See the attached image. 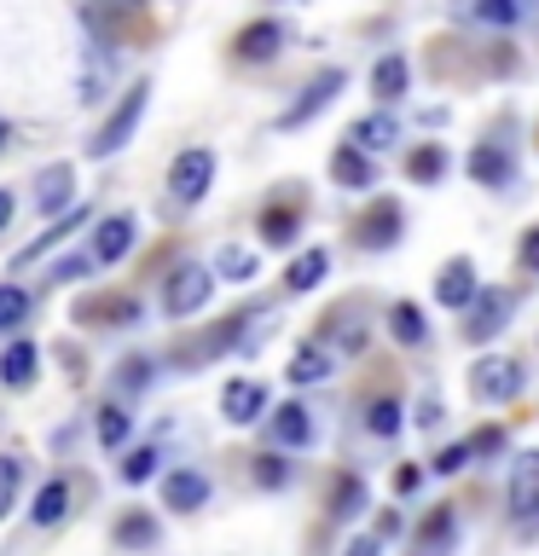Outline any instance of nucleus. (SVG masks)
<instances>
[{"instance_id": "obj_1", "label": "nucleus", "mask_w": 539, "mask_h": 556, "mask_svg": "<svg viewBox=\"0 0 539 556\" xmlns=\"http://www.w3.org/2000/svg\"><path fill=\"white\" fill-rule=\"evenodd\" d=\"M146 104H151V81H139V87H128V93H122V104L111 116H104V128L87 139V151L93 156H116L122 146H128L134 139V128H139V116H146Z\"/></svg>"}, {"instance_id": "obj_2", "label": "nucleus", "mask_w": 539, "mask_h": 556, "mask_svg": "<svg viewBox=\"0 0 539 556\" xmlns=\"http://www.w3.org/2000/svg\"><path fill=\"white\" fill-rule=\"evenodd\" d=\"M209 186H215V151H203V146H191L174 156V168H168V191H174V203H203L209 198Z\"/></svg>"}, {"instance_id": "obj_3", "label": "nucleus", "mask_w": 539, "mask_h": 556, "mask_svg": "<svg viewBox=\"0 0 539 556\" xmlns=\"http://www.w3.org/2000/svg\"><path fill=\"white\" fill-rule=\"evenodd\" d=\"M209 295H215V273L209 267H174L168 273V290H163V307H168V319H191L198 307H209Z\"/></svg>"}, {"instance_id": "obj_4", "label": "nucleus", "mask_w": 539, "mask_h": 556, "mask_svg": "<svg viewBox=\"0 0 539 556\" xmlns=\"http://www.w3.org/2000/svg\"><path fill=\"white\" fill-rule=\"evenodd\" d=\"M469 394L481 406H504V400L522 394V365L516 359H476L469 365Z\"/></svg>"}, {"instance_id": "obj_5", "label": "nucleus", "mask_w": 539, "mask_h": 556, "mask_svg": "<svg viewBox=\"0 0 539 556\" xmlns=\"http://www.w3.org/2000/svg\"><path fill=\"white\" fill-rule=\"evenodd\" d=\"M134 238H139L134 215H104L93 226V261H99V267H116V261L134 250Z\"/></svg>"}, {"instance_id": "obj_6", "label": "nucleus", "mask_w": 539, "mask_h": 556, "mask_svg": "<svg viewBox=\"0 0 539 556\" xmlns=\"http://www.w3.org/2000/svg\"><path fill=\"white\" fill-rule=\"evenodd\" d=\"M504 319H511V295H504V290H476L464 337L469 342H487V337H499V330H504Z\"/></svg>"}, {"instance_id": "obj_7", "label": "nucleus", "mask_w": 539, "mask_h": 556, "mask_svg": "<svg viewBox=\"0 0 539 556\" xmlns=\"http://www.w3.org/2000/svg\"><path fill=\"white\" fill-rule=\"evenodd\" d=\"M342 87H348V76H342V70H325V76L313 81V87H308V93H302V99L290 104L285 116H278V128H302V122H313V116H319V111H325L330 99L342 93Z\"/></svg>"}, {"instance_id": "obj_8", "label": "nucleus", "mask_w": 539, "mask_h": 556, "mask_svg": "<svg viewBox=\"0 0 539 556\" xmlns=\"http://www.w3.org/2000/svg\"><path fill=\"white\" fill-rule=\"evenodd\" d=\"M435 295H441V307H469L476 302V267H469V255H452L441 273H435Z\"/></svg>"}, {"instance_id": "obj_9", "label": "nucleus", "mask_w": 539, "mask_h": 556, "mask_svg": "<svg viewBox=\"0 0 539 556\" xmlns=\"http://www.w3.org/2000/svg\"><path fill=\"white\" fill-rule=\"evenodd\" d=\"M70 191H76V174H70V163H52L41 180H35V208L41 215H70Z\"/></svg>"}, {"instance_id": "obj_10", "label": "nucleus", "mask_w": 539, "mask_h": 556, "mask_svg": "<svg viewBox=\"0 0 539 556\" xmlns=\"http://www.w3.org/2000/svg\"><path fill=\"white\" fill-rule=\"evenodd\" d=\"M278 47H285V29H278L273 17H261V24H243L238 41H233V52H238L243 64H267Z\"/></svg>"}, {"instance_id": "obj_11", "label": "nucleus", "mask_w": 539, "mask_h": 556, "mask_svg": "<svg viewBox=\"0 0 539 556\" xmlns=\"http://www.w3.org/2000/svg\"><path fill=\"white\" fill-rule=\"evenodd\" d=\"M221 412H226V424H255L261 412H267V389L250 377H238V382H226V394H221Z\"/></svg>"}, {"instance_id": "obj_12", "label": "nucleus", "mask_w": 539, "mask_h": 556, "mask_svg": "<svg viewBox=\"0 0 539 556\" xmlns=\"http://www.w3.org/2000/svg\"><path fill=\"white\" fill-rule=\"evenodd\" d=\"M163 504L168 510H203L209 504V476H198V469H168L163 476Z\"/></svg>"}, {"instance_id": "obj_13", "label": "nucleus", "mask_w": 539, "mask_h": 556, "mask_svg": "<svg viewBox=\"0 0 539 556\" xmlns=\"http://www.w3.org/2000/svg\"><path fill=\"white\" fill-rule=\"evenodd\" d=\"M511 151L499 146V139H481L476 151H469V180L476 186H511Z\"/></svg>"}, {"instance_id": "obj_14", "label": "nucleus", "mask_w": 539, "mask_h": 556, "mask_svg": "<svg viewBox=\"0 0 539 556\" xmlns=\"http://www.w3.org/2000/svg\"><path fill=\"white\" fill-rule=\"evenodd\" d=\"M330 180L348 186V191H365L377 180V168H372V156H365L360 146H337V156H330Z\"/></svg>"}, {"instance_id": "obj_15", "label": "nucleus", "mask_w": 539, "mask_h": 556, "mask_svg": "<svg viewBox=\"0 0 539 556\" xmlns=\"http://www.w3.org/2000/svg\"><path fill=\"white\" fill-rule=\"evenodd\" d=\"M394 139H400V128H394L389 111H372V116H360L354 128H348V146H360L365 156H372V151H389Z\"/></svg>"}, {"instance_id": "obj_16", "label": "nucleus", "mask_w": 539, "mask_h": 556, "mask_svg": "<svg viewBox=\"0 0 539 556\" xmlns=\"http://www.w3.org/2000/svg\"><path fill=\"white\" fill-rule=\"evenodd\" d=\"M511 510L516 516H539V452L516 458V469H511Z\"/></svg>"}, {"instance_id": "obj_17", "label": "nucleus", "mask_w": 539, "mask_h": 556, "mask_svg": "<svg viewBox=\"0 0 539 556\" xmlns=\"http://www.w3.org/2000/svg\"><path fill=\"white\" fill-rule=\"evenodd\" d=\"M394 238H400V208L394 203H377L372 215L360 220V243H365V250H389Z\"/></svg>"}, {"instance_id": "obj_18", "label": "nucleus", "mask_w": 539, "mask_h": 556, "mask_svg": "<svg viewBox=\"0 0 539 556\" xmlns=\"http://www.w3.org/2000/svg\"><path fill=\"white\" fill-rule=\"evenodd\" d=\"M35 365H41L35 342H12L7 354H0V382H7V389H29V382H35Z\"/></svg>"}, {"instance_id": "obj_19", "label": "nucleus", "mask_w": 539, "mask_h": 556, "mask_svg": "<svg viewBox=\"0 0 539 556\" xmlns=\"http://www.w3.org/2000/svg\"><path fill=\"white\" fill-rule=\"evenodd\" d=\"M273 441L278 446H308L313 441V412L308 406H278L273 412Z\"/></svg>"}, {"instance_id": "obj_20", "label": "nucleus", "mask_w": 539, "mask_h": 556, "mask_svg": "<svg viewBox=\"0 0 539 556\" xmlns=\"http://www.w3.org/2000/svg\"><path fill=\"white\" fill-rule=\"evenodd\" d=\"M35 528H59V521L70 516V481H59V476H52L47 486H41V493H35Z\"/></svg>"}, {"instance_id": "obj_21", "label": "nucleus", "mask_w": 539, "mask_h": 556, "mask_svg": "<svg viewBox=\"0 0 539 556\" xmlns=\"http://www.w3.org/2000/svg\"><path fill=\"white\" fill-rule=\"evenodd\" d=\"M406 81H412V70H406V59H400V52L377 59V70H372V93H377L383 104H394L400 93H406Z\"/></svg>"}, {"instance_id": "obj_22", "label": "nucleus", "mask_w": 539, "mask_h": 556, "mask_svg": "<svg viewBox=\"0 0 539 556\" xmlns=\"http://www.w3.org/2000/svg\"><path fill=\"white\" fill-rule=\"evenodd\" d=\"M452 533H459V516L441 504V510L424 521V533H417V556H441V551L452 545Z\"/></svg>"}, {"instance_id": "obj_23", "label": "nucleus", "mask_w": 539, "mask_h": 556, "mask_svg": "<svg viewBox=\"0 0 539 556\" xmlns=\"http://www.w3.org/2000/svg\"><path fill=\"white\" fill-rule=\"evenodd\" d=\"M325 267H330V255H325V250H302V255L290 261L285 285H290L296 295H302V290H313V285H319V278H325Z\"/></svg>"}, {"instance_id": "obj_24", "label": "nucleus", "mask_w": 539, "mask_h": 556, "mask_svg": "<svg viewBox=\"0 0 539 556\" xmlns=\"http://www.w3.org/2000/svg\"><path fill=\"white\" fill-rule=\"evenodd\" d=\"M325 377H330V354L319 342H308L290 354V382H325Z\"/></svg>"}, {"instance_id": "obj_25", "label": "nucleus", "mask_w": 539, "mask_h": 556, "mask_svg": "<svg viewBox=\"0 0 539 556\" xmlns=\"http://www.w3.org/2000/svg\"><path fill=\"white\" fill-rule=\"evenodd\" d=\"M215 278H233V285H243V278H255V255L238 250V243H221L215 250V267H209Z\"/></svg>"}, {"instance_id": "obj_26", "label": "nucleus", "mask_w": 539, "mask_h": 556, "mask_svg": "<svg viewBox=\"0 0 539 556\" xmlns=\"http://www.w3.org/2000/svg\"><path fill=\"white\" fill-rule=\"evenodd\" d=\"M82 319H104V325H134L139 319V302L134 295H104V302H87Z\"/></svg>"}, {"instance_id": "obj_27", "label": "nucleus", "mask_w": 539, "mask_h": 556, "mask_svg": "<svg viewBox=\"0 0 539 556\" xmlns=\"http://www.w3.org/2000/svg\"><path fill=\"white\" fill-rule=\"evenodd\" d=\"M406 174H412L417 186H435V180L447 174V151H441V146H417V151L406 156Z\"/></svg>"}, {"instance_id": "obj_28", "label": "nucleus", "mask_w": 539, "mask_h": 556, "mask_svg": "<svg viewBox=\"0 0 539 556\" xmlns=\"http://www.w3.org/2000/svg\"><path fill=\"white\" fill-rule=\"evenodd\" d=\"M82 220H87V208H70V215H59V220L47 226V238H41V243H29V250H24V261H35V255H47V250H59V243H64L70 232H76Z\"/></svg>"}, {"instance_id": "obj_29", "label": "nucleus", "mask_w": 539, "mask_h": 556, "mask_svg": "<svg viewBox=\"0 0 539 556\" xmlns=\"http://www.w3.org/2000/svg\"><path fill=\"white\" fill-rule=\"evenodd\" d=\"M389 330H394V337L406 342V348H417V342H424V313H417L412 302H394V313H389Z\"/></svg>"}, {"instance_id": "obj_30", "label": "nucleus", "mask_w": 539, "mask_h": 556, "mask_svg": "<svg viewBox=\"0 0 539 556\" xmlns=\"http://www.w3.org/2000/svg\"><path fill=\"white\" fill-rule=\"evenodd\" d=\"M296 226H302L296 208H267V215H261V238L267 243H296Z\"/></svg>"}, {"instance_id": "obj_31", "label": "nucleus", "mask_w": 539, "mask_h": 556, "mask_svg": "<svg viewBox=\"0 0 539 556\" xmlns=\"http://www.w3.org/2000/svg\"><path fill=\"white\" fill-rule=\"evenodd\" d=\"M29 319V295L17 285H0V330H17Z\"/></svg>"}, {"instance_id": "obj_32", "label": "nucleus", "mask_w": 539, "mask_h": 556, "mask_svg": "<svg viewBox=\"0 0 539 556\" xmlns=\"http://www.w3.org/2000/svg\"><path fill=\"white\" fill-rule=\"evenodd\" d=\"M128 434H134V417L122 412V406H104V412H99V441H104V446H122Z\"/></svg>"}, {"instance_id": "obj_33", "label": "nucleus", "mask_w": 539, "mask_h": 556, "mask_svg": "<svg viewBox=\"0 0 539 556\" xmlns=\"http://www.w3.org/2000/svg\"><path fill=\"white\" fill-rule=\"evenodd\" d=\"M116 545H156V521L151 516H122L116 521Z\"/></svg>"}, {"instance_id": "obj_34", "label": "nucleus", "mask_w": 539, "mask_h": 556, "mask_svg": "<svg viewBox=\"0 0 539 556\" xmlns=\"http://www.w3.org/2000/svg\"><path fill=\"white\" fill-rule=\"evenodd\" d=\"M365 429L383 434V441H389V434H400V400H377V406L365 412Z\"/></svg>"}, {"instance_id": "obj_35", "label": "nucleus", "mask_w": 539, "mask_h": 556, "mask_svg": "<svg viewBox=\"0 0 539 556\" xmlns=\"http://www.w3.org/2000/svg\"><path fill=\"white\" fill-rule=\"evenodd\" d=\"M151 476H156V446H139V452H128V458H122V481H128V486L151 481Z\"/></svg>"}, {"instance_id": "obj_36", "label": "nucleus", "mask_w": 539, "mask_h": 556, "mask_svg": "<svg viewBox=\"0 0 539 556\" xmlns=\"http://www.w3.org/2000/svg\"><path fill=\"white\" fill-rule=\"evenodd\" d=\"M476 17H481V24H493V29H511L522 17V7H516V0H476Z\"/></svg>"}, {"instance_id": "obj_37", "label": "nucleus", "mask_w": 539, "mask_h": 556, "mask_svg": "<svg viewBox=\"0 0 539 556\" xmlns=\"http://www.w3.org/2000/svg\"><path fill=\"white\" fill-rule=\"evenodd\" d=\"M17 486H24V464H17V458H0V516L17 504Z\"/></svg>"}, {"instance_id": "obj_38", "label": "nucleus", "mask_w": 539, "mask_h": 556, "mask_svg": "<svg viewBox=\"0 0 539 556\" xmlns=\"http://www.w3.org/2000/svg\"><path fill=\"white\" fill-rule=\"evenodd\" d=\"M87 12H99V17H111V24H116V17H139V12H146V0H87Z\"/></svg>"}, {"instance_id": "obj_39", "label": "nucleus", "mask_w": 539, "mask_h": 556, "mask_svg": "<svg viewBox=\"0 0 539 556\" xmlns=\"http://www.w3.org/2000/svg\"><path fill=\"white\" fill-rule=\"evenodd\" d=\"M93 267H99V261H93V250H87V255H70V261H59V267H52V278H59V285H76V278H87Z\"/></svg>"}, {"instance_id": "obj_40", "label": "nucleus", "mask_w": 539, "mask_h": 556, "mask_svg": "<svg viewBox=\"0 0 539 556\" xmlns=\"http://www.w3.org/2000/svg\"><path fill=\"white\" fill-rule=\"evenodd\" d=\"M360 504H365V481L348 476V481L337 486V516H360Z\"/></svg>"}, {"instance_id": "obj_41", "label": "nucleus", "mask_w": 539, "mask_h": 556, "mask_svg": "<svg viewBox=\"0 0 539 556\" xmlns=\"http://www.w3.org/2000/svg\"><path fill=\"white\" fill-rule=\"evenodd\" d=\"M464 464H469V446H447V452H441V458H435L429 469H435V476H459Z\"/></svg>"}, {"instance_id": "obj_42", "label": "nucleus", "mask_w": 539, "mask_h": 556, "mask_svg": "<svg viewBox=\"0 0 539 556\" xmlns=\"http://www.w3.org/2000/svg\"><path fill=\"white\" fill-rule=\"evenodd\" d=\"M285 476H290V469L278 464V458H255V481L261 486H285Z\"/></svg>"}, {"instance_id": "obj_43", "label": "nucleus", "mask_w": 539, "mask_h": 556, "mask_svg": "<svg viewBox=\"0 0 539 556\" xmlns=\"http://www.w3.org/2000/svg\"><path fill=\"white\" fill-rule=\"evenodd\" d=\"M146 382H151V365H146V359H128V365H122V389H146Z\"/></svg>"}, {"instance_id": "obj_44", "label": "nucleus", "mask_w": 539, "mask_h": 556, "mask_svg": "<svg viewBox=\"0 0 539 556\" xmlns=\"http://www.w3.org/2000/svg\"><path fill=\"white\" fill-rule=\"evenodd\" d=\"M522 261H528V267H539V226H534L528 238H522Z\"/></svg>"}, {"instance_id": "obj_45", "label": "nucleus", "mask_w": 539, "mask_h": 556, "mask_svg": "<svg viewBox=\"0 0 539 556\" xmlns=\"http://www.w3.org/2000/svg\"><path fill=\"white\" fill-rule=\"evenodd\" d=\"M417 424H424V429H435V424H441V400H424V412H417Z\"/></svg>"}, {"instance_id": "obj_46", "label": "nucleus", "mask_w": 539, "mask_h": 556, "mask_svg": "<svg viewBox=\"0 0 539 556\" xmlns=\"http://www.w3.org/2000/svg\"><path fill=\"white\" fill-rule=\"evenodd\" d=\"M348 556H383V545H377V539H354V545H348Z\"/></svg>"}, {"instance_id": "obj_47", "label": "nucleus", "mask_w": 539, "mask_h": 556, "mask_svg": "<svg viewBox=\"0 0 539 556\" xmlns=\"http://www.w3.org/2000/svg\"><path fill=\"white\" fill-rule=\"evenodd\" d=\"M12 208H17V203H12V191H0V232L12 226Z\"/></svg>"}, {"instance_id": "obj_48", "label": "nucleus", "mask_w": 539, "mask_h": 556, "mask_svg": "<svg viewBox=\"0 0 539 556\" xmlns=\"http://www.w3.org/2000/svg\"><path fill=\"white\" fill-rule=\"evenodd\" d=\"M7 139H12V128H7V122H0V151H7Z\"/></svg>"}]
</instances>
